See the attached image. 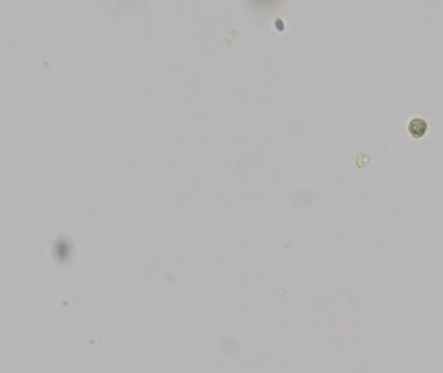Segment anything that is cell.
<instances>
[{
	"label": "cell",
	"instance_id": "cell-1",
	"mask_svg": "<svg viewBox=\"0 0 443 373\" xmlns=\"http://www.w3.org/2000/svg\"><path fill=\"white\" fill-rule=\"evenodd\" d=\"M427 128H428V125H427V121H423L422 118H413L408 125V131L413 138H422L423 135H425Z\"/></svg>",
	"mask_w": 443,
	"mask_h": 373
}]
</instances>
